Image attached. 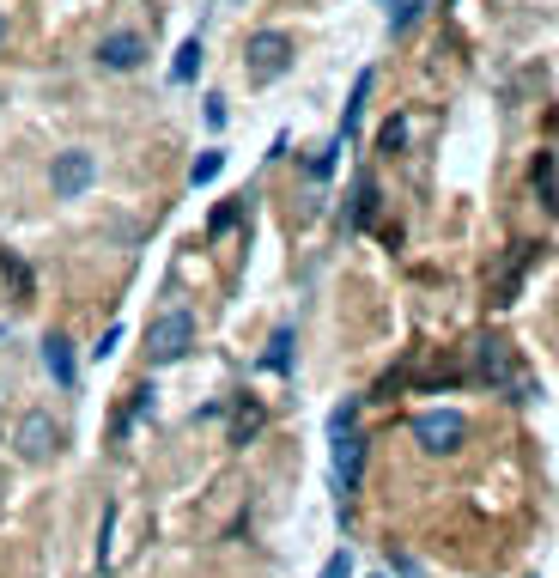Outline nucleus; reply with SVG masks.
I'll list each match as a JSON object with an SVG mask.
<instances>
[{
  "label": "nucleus",
  "mask_w": 559,
  "mask_h": 578,
  "mask_svg": "<svg viewBox=\"0 0 559 578\" xmlns=\"http://www.w3.org/2000/svg\"><path fill=\"white\" fill-rule=\"evenodd\" d=\"M535 195H541V207H559V165H553V153L535 159Z\"/></svg>",
  "instance_id": "obj_13"
},
{
  "label": "nucleus",
  "mask_w": 559,
  "mask_h": 578,
  "mask_svg": "<svg viewBox=\"0 0 559 578\" xmlns=\"http://www.w3.org/2000/svg\"><path fill=\"white\" fill-rule=\"evenodd\" d=\"M7 31H13V25H7V13H0V49H7Z\"/></svg>",
  "instance_id": "obj_26"
},
{
  "label": "nucleus",
  "mask_w": 559,
  "mask_h": 578,
  "mask_svg": "<svg viewBox=\"0 0 559 578\" xmlns=\"http://www.w3.org/2000/svg\"><path fill=\"white\" fill-rule=\"evenodd\" d=\"M359 475H365V439H359L353 426H341V432H335V493L353 499V493H359Z\"/></svg>",
  "instance_id": "obj_5"
},
{
  "label": "nucleus",
  "mask_w": 559,
  "mask_h": 578,
  "mask_svg": "<svg viewBox=\"0 0 559 578\" xmlns=\"http://www.w3.org/2000/svg\"><path fill=\"white\" fill-rule=\"evenodd\" d=\"M219 165H225V153H219V147H207V153L195 159V171H189V177H195V183H213V177H219Z\"/></svg>",
  "instance_id": "obj_21"
},
{
  "label": "nucleus",
  "mask_w": 559,
  "mask_h": 578,
  "mask_svg": "<svg viewBox=\"0 0 559 578\" xmlns=\"http://www.w3.org/2000/svg\"><path fill=\"white\" fill-rule=\"evenodd\" d=\"M0 280H7V305H31L37 274L25 268V256H19V250H0Z\"/></svg>",
  "instance_id": "obj_8"
},
{
  "label": "nucleus",
  "mask_w": 559,
  "mask_h": 578,
  "mask_svg": "<svg viewBox=\"0 0 559 578\" xmlns=\"http://www.w3.org/2000/svg\"><path fill=\"white\" fill-rule=\"evenodd\" d=\"M268 366H274V372H286V366H292V329H274V347H268Z\"/></svg>",
  "instance_id": "obj_20"
},
{
  "label": "nucleus",
  "mask_w": 559,
  "mask_h": 578,
  "mask_svg": "<svg viewBox=\"0 0 559 578\" xmlns=\"http://www.w3.org/2000/svg\"><path fill=\"white\" fill-rule=\"evenodd\" d=\"M98 61L110 67V74H134V67L146 61V37H134V31H116V37H104V43H98Z\"/></svg>",
  "instance_id": "obj_7"
},
{
  "label": "nucleus",
  "mask_w": 559,
  "mask_h": 578,
  "mask_svg": "<svg viewBox=\"0 0 559 578\" xmlns=\"http://www.w3.org/2000/svg\"><path fill=\"white\" fill-rule=\"evenodd\" d=\"M98 183V159L86 153V147H67V153H55V165H49V189L61 195V201H79Z\"/></svg>",
  "instance_id": "obj_3"
},
{
  "label": "nucleus",
  "mask_w": 559,
  "mask_h": 578,
  "mask_svg": "<svg viewBox=\"0 0 559 578\" xmlns=\"http://www.w3.org/2000/svg\"><path fill=\"white\" fill-rule=\"evenodd\" d=\"M262 402L256 396H237V408H231V445H250L256 439V432H262Z\"/></svg>",
  "instance_id": "obj_9"
},
{
  "label": "nucleus",
  "mask_w": 559,
  "mask_h": 578,
  "mask_svg": "<svg viewBox=\"0 0 559 578\" xmlns=\"http://www.w3.org/2000/svg\"><path fill=\"white\" fill-rule=\"evenodd\" d=\"M244 55H250V80L268 86V80H280L286 67H292V37L286 31H256Z\"/></svg>",
  "instance_id": "obj_4"
},
{
  "label": "nucleus",
  "mask_w": 559,
  "mask_h": 578,
  "mask_svg": "<svg viewBox=\"0 0 559 578\" xmlns=\"http://www.w3.org/2000/svg\"><path fill=\"white\" fill-rule=\"evenodd\" d=\"M201 74V37H189L183 49H177V61H171V86H189Z\"/></svg>",
  "instance_id": "obj_14"
},
{
  "label": "nucleus",
  "mask_w": 559,
  "mask_h": 578,
  "mask_svg": "<svg viewBox=\"0 0 559 578\" xmlns=\"http://www.w3.org/2000/svg\"><path fill=\"white\" fill-rule=\"evenodd\" d=\"M323 578H353V560H347V548H341V554L323 566Z\"/></svg>",
  "instance_id": "obj_24"
},
{
  "label": "nucleus",
  "mask_w": 559,
  "mask_h": 578,
  "mask_svg": "<svg viewBox=\"0 0 559 578\" xmlns=\"http://www.w3.org/2000/svg\"><path fill=\"white\" fill-rule=\"evenodd\" d=\"M43 359H49L55 384H73V341H67V335H49V341H43Z\"/></svg>",
  "instance_id": "obj_12"
},
{
  "label": "nucleus",
  "mask_w": 559,
  "mask_h": 578,
  "mask_svg": "<svg viewBox=\"0 0 559 578\" xmlns=\"http://www.w3.org/2000/svg\"><path fill=\"white\" fill-rule=\"evenodd\" d=\"M414 439H420L432 457H450V451H462V439H468V420H462L456 408H426V414H414Z\"/></svg>",
  "instance_id": "obj_2"
},
{
  "label": "nucleus",
  "mask_w": 559,
  "mask_h": 578,
  "mask_svg": "<svg viewBox=\"0 0 559 578\" xmlns=\"http://www.w3.org/2000/svg\"><path fill=\"white\" fill-rule=\"evenodd\" d=\"M213 232H231L237 226V201H225V207H213V220H207Z\"/></svg>",
  "instance_id": "obj_22"
},
{
  "label": "nucleus",
  "mask_w": 559,
  "mask_h": 578,
  "mask_svg": "<svg viewBox=\"0 0 559 578\" xmlns=\"http://www.w3.org/2000/svg\"><path fill=\"white\" fill-rule=\"evenodd\" d=\"M19 451H25V457H37V463H49V457L61 451V426H55L43 408H31V414L19 420Z\"/></svg>",
  "instance_id": "obj_6"
},
{
  "label": "nucleus",
  "mask_w": 559,
  "mask_h": 578,
  "mask_svg": "<svg viewBox=\"0 0 559 578\" xmlns=\"http://www.w3.org/2000/svg\"><path fill=\"white\" fill-rule=\"evenodd\" d=\"M371 86H377V74L365 67V74L353 80V98H347V110H341V140H347V134H359V122H365V104H371Z\"/></svg>",
  "instance_id": "obj_10"
},
{
  "label": "nucleus",
  "mask_w": 559,
  "mask_h": 578,
  "mask_svg": "<svg viewBox=\"0 0 559 578\" xmlns=\"http://www.w3.org/2000/svg\"><path fill=\"white\" fill-rule=\"evenodd\" d=\"M189 341H195V317L189 311H165V317H152V329H146V359H152V366H171V359L189 353Z\"/></svg>",
  "instance_id": "obj_1"
},
{
  "label": "nucleus",
  "mask_w": 559,
  "mask_h": 578,
  "mask_svg": "<svg viewBox=\"0 0 559 578\" xmlns=\"http://www.w3.org/2000/svg\"><path fill=\"white\" fill-rule=\"evenodd\" d=\"M201 116H207V128H225V98H207V110H201Z\"/></svg>",
  "instance_id": "obj_25"
},
{
  "label": "nucleus",
  "mask_w": 559,
  "mask_h": 578,
  "mask_svg": "<svg viewBox=\"0 0 559 578\" xmlns=\"http://www.w3.org/2000/svg\"><path fill=\"white\" fill-rule=\"evenodd\" d=\"M110 542H116V505L104 512V530H98V572H110V566H116V548H110Z\"/></svg>",
  "instance_id": "obj_17"
},
{
  "label": "nucleus",
  "mask_w": 559,
  "mask_h": 578,
  "mask_svg": "<svg viewBox=\"0 0 559 578\" xmlns=\"http://www.w3.org/2000/svg\"><path fill=\"white\" fill-rule=\"evenodd\" d=\"M371 220H377V183H371V177H359V183H353V226L365 232Z\"/></svg>",
  "instance_id": "obj_15"
},
{
  "label": "nucleus",
  "mask_w": 559,
  "mask_h": 578,
  "mask_svg": "<svg viewBox=\"0 0 559 578\" xmlns=\"http://www.w3.org/2000/svg\"><path fill=\"white\" fill-rule=\"evenodd\" d=\"M402 147H408V116H389L377 134V153H402Z\"/></svg>",
  "instance_id": "obj_16"
},
{
  "label": "nucleus",
  "mask_w": 559,
  "mask_h": 578,
  "mask_svg": "<svg viewBox=\"0 0 559 578\" xmlns=\"http://www.w3.org/2000/svg\"><path fill=\"white\" fill-rule=\"evenodd\" d=\"M420 13H426V0H395V7H389V31L402 37V31H408V25L420 19Z\"/></svg>",
  "instance_id": "obj_18"
},
{
  "label": "nucleus",
  "mask_w": 559,
  "mask_h": 578,
  "mask_svg": "<svg viewBox=\"0 0 559 578\" xmlns=\"http://www.w3.org/2000/svg\"><path fill=\"white\" fill-rule=\"evenodd\" d=\"M335 153H341V140H329L323 153H310V159H304V171H310V177H335Z\"/></svg>",
  "instance_id": "obj_19"
},
{
  "label": "nucleus",
  "mask_w": 559,
  "mask_h": 578,
  "mask_svg": "<svg viewBox=\"0 0 559 578\" xmlns=\"http://www.w3.org/2000/svg\"><path fill=\"white\" fill-rule=\"evenodd\" d=\"M377 7H395V0H377Z\"/></svg>",
  "instance_id": "obj_27"
},
{
  "label": "nucleus",
  "mask_w": 559,
  "mask_h": 578,
  "mask_svg": "<svg viewBox=\"0 0 559 578\" xmlns=\"http://www.w3.org/2000/svg\"><path fill=\"white\" fill-rule=\"evenodd\" d=\"M481 372H487L493 384H517V372H511V353H505V341H481Z\"/></svg>",
  "instance_id": "obj_11"
},
{
  "label": "nucleus",
  "mask_w": 559,
  "mask_h": 578,
  "mask_svg": "<svg viewBox=\"0 0 559 578\" xmlns=\"http://www.w3.org/2000/svg\"><path fill=\"white\" fill-rule=\"evenodd\" d=\"M359 420V402H341L335 414H329V432H341V426H353Z\"/></svg>",
  "instance_id": "obj_23"
}]
</instances>
